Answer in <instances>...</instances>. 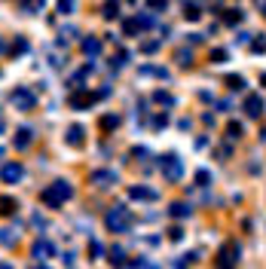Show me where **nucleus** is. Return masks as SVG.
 I'll return each mask as SVG.
<instances>
[{"mask_svg":"<svg viewBox=\"0 0 266 269\" xmlns=\"http://www.w3.org/2000/svg\"><path fill=\"white\" fill-rule=\"evenodd\" d=\"M70 196H74V187H70L67 181H55L52 187H46V190L40 193V199H43V205H49V208H61Z\"/></svg>","mask_w":266,"mask_h":269,"instance_id":"obj_1","label":"nucleus"},{"mask_svg":"<svg viewBox=\"0 0 266 269\" xmlns=\"http://www.w3.org/2000/svg\"><path fill=\"white\" fill-rule=\"evenodd\" d=\"M104 226H107L110 232H129L132 229V214L126 205H116L110 208L107 214H104Z\"/></svg>","mask_w":266,"mask_h":269,"instance_id":"obj_2","label":"nucleus"},{"mask_svg":"<svg viewBox=\"0 0 266 269\" xmlns=\"http://www.w3.org/2000/svg\"><path fill=\"white\" fill-rule=\"evenodd\" d=\"M159 165H162V174H165L168 184H177L184 177V162H181V156H177V153L162 156V162H159Z\"/></svg>","mask_w":266,"mask_h":269,"instance_id":"obj_3","label":"nucleus"},{"mask_svg":"<svg viewBox=\"0 0 266 269\" xmlns=\"http://www.w3.org/2000/svg\"><path fill=\"white\" fill-rule=\"evenodd\" d=\"M9 101L19 107V110H34V107H37V95H34L31 89H25V86L15 89V92L9 95Z\"/></svg>","mask_w":266,"mask_h":269,"instance_id":"obj_4","label":"nucleus"},{"mask_svg":"<svg viewBox=\"0 0 266 269\" xmlns=\"http://www.w3.org/2000/svg\"><path fill=\"white\" fill-rule=\"evenodd\" d=\"M239 257H242L239 242H226V245L220 248V254H217V266H236Z\"/></svg>","mask_w":266,"mask_h":269,"instance_id":"obj_5","label":"nucleus"},{"mask_svg":"<svg viewBox=\"0 0 266 269\" xmlns=\"http://www.w3.org/2000/svg\"><path fill=\"white\" fill-rule=\"evenodd\" d=\"M22 177H25L22 162H6L3 168H0V181H3V184H19Z\"/></svg>","mask_w":266,"mask_h":269,"instance_id":"obj_6","label":"nucleus"},{"mask_svg":"<svg viewBox=\"0 0 266 269\" xmlns=\"http://www.w3.org/2000/svg\"><path fill=\"white\" fill-rule=\"evenodd\" d=\"M89 181H92L95 187H110V184H116V181H119V174H116L113 168H98V171L89 174Z\"/></svg>","mask_w":266,"mask_h":269,"instance_id":"obj_7","label":"nucleus"},{"mask_svg":"<svg viewBox=\"0 0 266 269\" xmlns=\"http://www.w3.org/2000/svg\"><path fill=\"white\" fill-rule=\"evenodd\" d=\"M67 104L74 107V110H83V107L95 104V95H92V92H83V89H74V95L67 98Z\"/></svg>","mask_w":266,"mask_h":269,"instance_id":"obj_8","label":"nucleus"},{"mask_svg":"<svg viewBox=\"0 0 266 269\" xmlns=\"http://www.w3.org/2000/svg\"><path fill=\"white\" fill-rule=\"evenodd\" d=\"M52 251H55V248H52L49 239H37V242L31 245V254H34V260H37V263H43V260L52 254Z\"/></svg>","mask_w":266,"mask_h":269,"instance_id":"obj_9","label":"nucleus"},{"mask_svg":"<svg viewBox=\"0 0 266 269\" xmlns=\"http://www.w3.org/2000/svg\"><path fill=\"white\" fill-rule=\"evenodd\" d=\"M263 110H266L263 95H248V98H245V113H248V116H260Z\"/></svg>","mask_w":266,"mask_h":269,"instance_id":"obj_10","label":"nucleus"},{"mask_svg":"<svg viewBox=\"0 0 266 269\" xmlns=\"http://www.w3.org/2000/svg\"><path fill=\"white\" fill-rule=\"evenodd\" d=\"M129 196H132V199H141V202H156L159 199V193L150 190V187H132Z\"/></svg>","mask_w":266,"mask_h":269,"instance_id":"obj_11","label":"nucleus"},{"mask_svg":"<svg viewBox=\"0 0 266 269\" xmlns=\"http://www.w3.org/2000/svg\"><path fill=\"white\" fill-rule=\"evenodd\" d=\"M64 141L70 147H83V125H70V129L64 132Z\"/></svg>","mask_w":266,"mask_h":269,"instance_id":"obj_12","label":"nucleus"},{"mask_svg":"<svg viewBox=\"0 0 266 269\" xmlns=\"http://www.w3.org/2000/svg\"><path fill=\"white\" fill-rule=\"evenodd\" d=\"M168 214H171V217H177V220H184V217H190V214H193V205H187V202H171Z\"/></svg>","mask_w":266,"mask_h":269,"instance_id":"obj_13","label":"nucleus"},{"mask_svg":"<svg viewBox=\"0 0 266 269\" xmlns=\"http://www.w3.org/2000/svg\"><path fill=\"white\" fill-rule=\"evenodd\" d=\"M12 144H15V150H28V144H31V129H19V132H15V138H12Z\"/></svg>","mask_w":266,"mask_h":269,"instance_id":"obj_14","label":"nucleus"},{"mask_svg":"<svg viewBox=\"0 0 266 269\" xmlns=\"http://www.w3.org/2000/svg\"><path fill=\"white\" fill-rule=\"evenodd\" d=\"M101 15H104V19H116V15H119V3H116V0H104V3H101Z\"/></svg>","mask_w":266,"mask_h":269,"instance_id":"obj_15","label":"nucleus"},{"mask_svg":"<svg viewBox=\"0 0 266 269\" xmlns=\"http://www.w3.org/2000/svg\"><path fill=\"white\" fill-rule=\"evenodd\" d=\"M83 52L89 58H95V55H101V40H95V37H89V40H83Z\"/></svg>","mask_w":266,"mask_h":269,"instance_id":"obj_16","label":"nucleus"},{"mask_svg":"<svg viewBox=\"0 0 266 269\" xmlns=\"http://www.w3.org/2000/svg\"><path fill=\"white\" fill-rule=\"evenodd\" d=\"M15 208H19V202H15L12 196H0V214H3V217H9Z\"/></svg>","mask_w":266,"mask_h":269,"instance_id":"obj_17","label":"nucleus"},{"mask_svg":"<svg viewBox=\"0 0 266 269\" xmlns=\"http://www.w3.org/2000/svg\"><path fill=\"white\" fill-rule=\"evenodd\" d=\"M19 6L25 12H43L46 9V0H19Z\"/></svg>","mask_w":266,"mask_h":269,"instance_id":"obj_18","label":"nucleus"},{"mask_svg":"<svg viewBox=\"0 0 266 269\" xmlns=\"http://www.w3.org/2000/svg\"><path fill=\"white\" fill-rule=\"evenodd\" d=\"M98 125H101V132H113L116 125H119V116H116V113H104Z\"/></svg>","mask_w":266,"mask_h":269,"instance_id":"obj_19","label":"nucleus"},{"mask_svg":"<svg viewBox=\"0 0 266 269\" xmlns=\"http://www.w3.org/2000/svg\"><path fill=\"white\" fill-rule=\"evenodd\" d=\"M138 31H141V22H138V19H129V22H122V34H126V37H135Z\"/></svg>","mask_w":266,"mask_h":269,"instance_id":"obj_20","label":"nucleus"},{"mask_svg":"<svg viewBox=\"0 0 266 269\" xmlns=\"http://www.w3.org/2000/svg\"><path fill=\"white\" fill-rule=\"evenodd\" d=\"M226 86L233 89V92H239V89H245V77H242V74H229V77H226Z\"/></svg>","mask_w":266,"mask_h":269,"instance_id":"obj_21","label":"nucleus"},{"mask_svg":"<svg viewBox=\"0 0 266 269\" xmlns=\"http://www.w3.org/2000/svg\"><path fill=\"white\" fill-rule=\"evenodd\" d=\"M174 58H177V64H181V67H190V64H193V52H190V49H177Z\"/></svg>","mask_w":266,"mask_h":269,"instance_id":"obj_22","label":"nucleus"},{"mask_svg":"<svg viewBox=\"0 0 266 269\" xmlns=\"http://www.w3.org/2000/svg\"><path fill=\"white\" fill-rule=\"evenodd\" d=\"M113 266H122V263H129L126 260V254H122V248H110V257H107Z\"/></svg>","mask_w":266,"mask_h":269,"instance_id":"obj_23","label":"nucleus"},{"mask_svg":"<svg viewBox=\"0 0 266 269\" xmlns=\"http://www.w3.org/2000/svg\"><path fill=\"white\" fill-rule=\"evenodd\" d=\"M223 22H226V25H239V22H242V9H226Z\"/></svg>","mask_w":266,"mask_h":269,"instance_id":"obj_24","label":"nucleus"},{"mask_svg":"<svg viewBox=\"0 0 266 269\" xmlns=\"http://www.w3.org/2000/svg\"><path fill=\"white\" fill-rule=\"evenodd\" d=\"M0 242H3L6 248L15 245V229H0Z\"/></svg>","mask_w":266,"mask_h":269,"instance_id":"obj_25","label":"nucleus"},{"mask_svg":"<svg viewBox=\"0 0 266 269\" xmlns=\"http://www.w3.org/2000/svg\"><path fill=\"white\" fill-rule=\"evenodd\" d=\"M153 101H159V104H165V107H171V104H174V98H171L168 92H162V89H159V92H153Z\"/></svg>","mask_w":266,"mask_h":269,"instance_id":"obj_26","label":"nucleus"},{"mask_svg":"<svg viewBox=\"0 0 266 269\" xmlns=\"http://www.w3.org/2000/svg\"><path fill=\"white\" fill-rule=\"evenodd\" d=\"M226 132H229V138H233V141H239L245 129H242V122H229V125H226Z\"/></svg>","mask_w":266,"mask_h":269,"instance_id":"obj_27","label":"nucleus"},{"mask_svg":"<svg viewBox=\"0 0 266 269\" xmlns=\"http://www.w3.org/2000/svg\"><path fill=\"white\" fill-rule=\"evenodd\" d=\"M184 15H187V19H190V22H196V19H199V15H202V12H199V6H193V3H187Z\"/></svg>","mask_w":266,"mask_h":269,"instance_id":"obj_28","label":"nucleus"},{"mask_svg":"<svg viewBox=\"0 0 266 269\" xmlns=\"http://www.w3.org/2000/svg\"><path fill=\"white\" fill-rule=\"evenodd\" d=\"M211 61H214V64H223V61H226V49H211Z\"/></svg>","mask_w":266,"mask_h":269,"instance_id":"obj_29","label":"nucleus"},{"mask_svg":"<svg viewBox=\"0 0 266 269\" xmlns=\"http://www.w3.org/2000/svg\"><path fill=\"white\" fill-rule=\"evenodd\" d=\"M12 52H15V55H22V52H28V40H25V37H19V40L12 43Z\"/></svg>","mask_w":266,"mask_h":269,"instance_id":"obj_30","label":"nucleus"},{"mask_svg":"<svg viewBox=\"0 0 266 269\" xmlns=\"http://www.w3.org/2000/svg\"><path fill=\"white\" fill-rule=\"evenodd\" d=\"M168 239H171V242H181V239H184V229H181V226H171V229H168Z\"/></svg>","mask_w":266,"mask_h":269,"instance_id":"obj_31","label":"nucleus"},{"mask_svg":"<svg viewBox=\"0 0 266 269\" xmlns=\"http://www.w3.org/2000/svg\"><path fill=\"white\" fill-rule=\"evenodd\" d=\"M187 263H196V254H184V257L174 260V266H187Z\"/></svg>","mask_w":266,"mask_h":269,"instance_id":"obj_32","label":"nucleus"},{"mask_svg":"<svg viewBox=\"0 0 266 269\" xmlns=\"http://www.w3.org/2000/svg\"><path fill=\"white\" fill-rule=\"evenodd\" d=\"M196 181H199V187H205V184L211 181V174H208L205 168H199V171H196Z\"/></svg>","mask_w":266,"mask_h":269,"instance_id":"obj_33","label":"nucleus"},{"mask_svg":"<svg viewBox=\"0 0 266 269\" xmlns=\"http://www.w3.org/2000/svg\"><path fill=\"white\" fill-rule=\"evenodd\" d=\"M165 125H168V116H165V113H159V116L153 119V129H165Z\"/></svg>","mask_w":266,"mask_h":269,"instance_id":"obj_34","label":"nucleus"},{"mask_svg":"<svg viewBox=\"0 0 266 269\" xmlns=\"http://www.w3.org/2000/svg\"><path fill=\"white\" fill-rule=\"evenodd\" d=\"M101 251H104V248H101V242H95V239H92V242H89V254H92V257H98V254H101Z\"/></svg>","mask_w":266,"mask_h":269,"instance_id":"obj_35","label":"nucleus"},{"mask_svg":"<svg viewBox=\"0 0 266 269\" xmlns=\"http://www.w3.org/2000/svg\"><path fill=\"white\" fill-rule=\"evenodd\" d=\"M147 6H150V9H165L168 0H147Z\"/></svg>","mask_w":266,"mask_h":269,"instance_id":"obj_36","label":"nucleus"},{"mask_svg":"<svg viewBox=\"0 0 266 269\" xmlns=\"http://www.w3.org/2000/svg\"><path fill=\"white\" fill-rule=\"evenodd\" d=\"M138 22H141V28H153V15H141L138 12Z\"/></svg>","mask_w":266,"mask_h":269,"instance_id":"obj_37","label":"nucleus"},{"mask_svg":"<svg viewBox=\"0 0 266 269\" xmlns=\"http://www.w3.org/2000/svg\"><path fill=\"white\" fill-rule=\"evenodd\" d=\"M58 9H61V12H70V9H74V0H58Z\"/></svg>","mask_w":266,"mask_h":269,"instance_id":"obj_38","label":"nucleus"},{"mask_svg":"<svg viewBox=\"0 0 266 269\" xmlns=\"http://www.w3.org/2000/svg\"><path fill=\"white\" fill-rule=\"evenodd\" d=\"M141 49H144V52H156V49H159V40H147Z\"/></svg>","mask_w":266,"mask_h":269,"instance_id":"obj_39","label":"nucleus"},{"mask_svg":"<svg viewBox=\"0 0 266 269\" xmlns=\"http://www.w3.org/2000/svg\"><path fill=\"white\" fill-rule=\"evenodd\" d=\"M132 156H141V159H144V156H150V153H147V147H132Z\"/></svg>","mask_w":266,"mask_h":269,"instance_id":"obj_40","label":"nucleus"},{"mask_svg":"<svg viewBox=\"0 0 266 269\" xmlns=\"http://www.w3.org/2000/svg\"><path fill=\"white\" fill-rule=\"evenodd\" d=\"M251 49H254V52H266V40H257V43L251 46Z\"/></svg>","mask_w":266,"mask_h":269,"instance_id":"obj_41","label":"nucleus"},{"mask_svg":"<svg viewBox=\"0 0 266 269\" xmlns=\"http://www.w3.org/2000/svg\"><path fill=\"white\" fill-rule=\"evenodd\" d=\"M3 129H6V119H3V116H0V132H3Z\"/></svg>","mask_w":266,"mask_h":269,"instance_id":"obj_42","label":"nucleus"},{"mask_svg":"<svg viewBox=\"0 0 266 269\" xmlns=\"http://www.w3.org/2000/svg\"><path fill=\"white\" fill-rule=\"evenodd\" d=\"M260 83H263V86H266V74H260Z\"/></svg>","mask_w":266,"mask_h":269,"instance_id":"obj_43","label":"nucleus"},{"mask_svg":"<svg viewBox=\"0 0 266 269\" xmlns=\"http://www.w3.org/2000/svg\"><path fill=\"white\" fill-rule=\"evenodd\" d=\"M0 52H3V40H0Z\"/></svg>","mask_w":266,"mask_h":269,"instance_id":"obj_44","label":"nucleus"},{"mask_svg":"<svg viewBox=\"0 0 266 269\" xmlns=\"http://www.w3.org/2000/svg\"><path fill=\"white\" fill-rule=\"evenodd\" d=\"M0 156H3V147H0Z\"/></svg>","mask_w":266,"mask_h":269,"instance_id":"obj_45","label":"nucleus"},{"mask_svg":"<svg viewBox=\"0 0 266 269\" xmlns=\"http://www.w3.org/2000/svg\"><path fill=\"white\" fill-rule=\"evenodd\" d=\"M132 3H135V0H132Z\"/></svg>","mask_w":266,"mask_h":269,"instance_id":"obj_46","label":"nucleus"}]
</instances>
